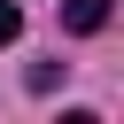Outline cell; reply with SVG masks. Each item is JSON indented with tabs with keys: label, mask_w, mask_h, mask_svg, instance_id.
Here are the masks:
<instances>
[{
	"label": "cell",
	"mask_w": 124,
	"mask_h": 124,
	"mask_svg": "<svg viewBox=\"0 0 124 124\" xmlns=\"http://www.w3.org/2000/svg\"><path fill=\"white\" fill-rule=\"evenodd\" d=\"M108 8H116V0H62V31H78V39H93V31L108 23Z\"/></svg>",
	"instance_id": "6da1fadb"
},
{
	"label": "cell",
	"mask_w": 124,
	"mask_h": 124,
	"mask_svg": "<svg viewBox=\"0 0 124 124\" xmlns=\"http://www.w3.org/2000/svg\"><path fill=\"white\" fill-rule=\"evenodd\" d=\"M16 31H23V8H16V0H0V46H16Z\"/></svg>",
	"instance_id": "7a4b0ae2"
}]
</instances>
